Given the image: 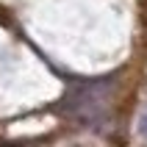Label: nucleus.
Listing matches in <instances>:
<instances>
[{
	"mask_svg": "<svg viewBox=\"0 0 147 147\" xmlns=\"http://www.w3.org/2000/svg\"><path fill=\"white\" fill-rule=\"evenodd\" d=\"M139 133L147 139V108L142 111V117H139Z\"/></svg>",
	"mask_w": 147,
	"mask_h": 147,
	"instance_id": "f257e3e1",
	"label": "nucleus"
}]
</instances>
